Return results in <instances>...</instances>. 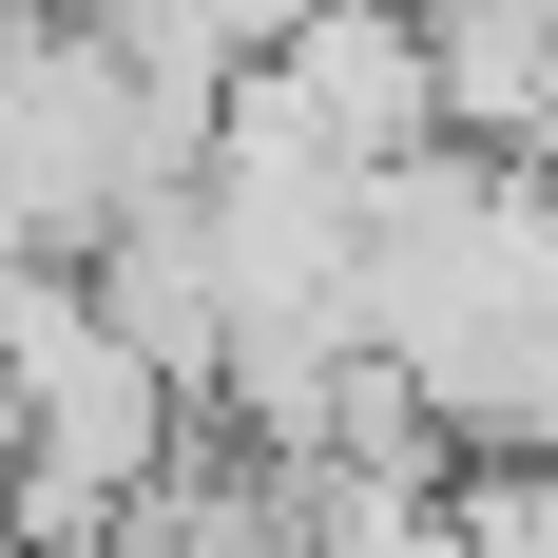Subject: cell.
<instances>
[{"label": "cell", "instance_id": "obj_1", "mask_svg": "<svg viewBox=\"0 0 558 558\" xmlns=\"http://www.w3.org/2000/svg\"><path fill=\"white\" fill-rule=\"evenodd\" d=\"M366 347L444 424V462L558 444V173L482 135L366 173Z\"/></svg>", "mask_w": 558, "mask_h": 558}, {"label": "cell", "instance_id": "obj_2", "mask_svg": "<svg viewBox=\"0 0 558 558\" xmlns=\"http://www.w3.org/2000/svg\"><path fill=\"white\" fill-rule=\"evenodd\" d=\"M444 520H462V558H558V444L444 462Z\"/></svg>", "mask_w": 558, "mask_h": 558}, {"label": "cell", "instance_id": "obj_3", "mask_svg": "<svg viewBox=\"0 0 558 558\" xmlns=\"http://www.w3.org/2000/svg\"><path fill=\"white\" fill-rule=\"evenodd\" d=\"M539 173H558V116H539Z\"/></svg>", "mask_w": 558, "mask_h": 558}]
</instances>
